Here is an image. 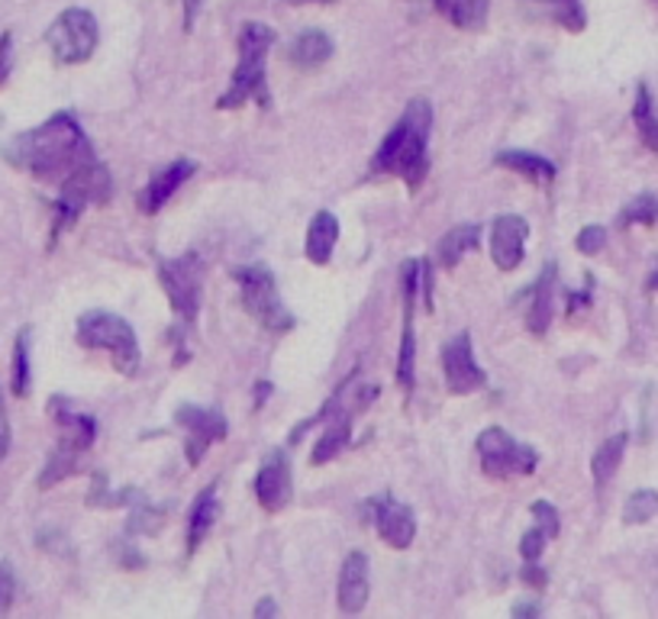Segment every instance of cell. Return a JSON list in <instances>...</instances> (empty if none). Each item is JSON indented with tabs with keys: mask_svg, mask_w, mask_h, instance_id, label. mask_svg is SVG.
Listing matches in <instances>:
<instances>
[{
	"mask_svg": "<svg viewBox=\"0 0 658 619\" xmlns=\"http://www.w3.org/2000/svg\"><path fill=\"white\" fill-rule=\"evenodd\" d=\"M529 223L516 213H504L491 223V259L501 272H513L523 262L526 252Z\"/></svg>",
	"mask_w": 658,
	"mask_h": 619,
	"instance_id": "cell-16",
	"label": "cell"
},
{
	"mask_svg": "<svg viewBox=\"0 0 658 619\" xmlns=\"http://www.w3.org/2000/svg\"><path fill=\"white\" fill-rule=\"evenodd\" d=\"M165 513H168V507H155L146 493H143V497L133 503V516H130V523H127V533H130V536H136V533L155 536V533L165 526Z\"/></svg>",
	"mask_w": 658,
	"mask_h": 619,
	"instance_id": "cell-29",
	"label": "cell"
},
{
	"mask_svg": "<svg viewBox=\"0 0 658 619\" xmlns=\"http://www.w3.org/2000/svg\"><path fill=\"white\" fill-rule=\"evenodd\" d=\"M501 168H511L516 175L529 178V181H539V184H549L555 178V165L546 158V155H536V152H523V148H507L494 158Z\"/></svg>",
	"mask_w": 658,
	"mask_h": 619,
	"instance_id": "cell-24",
	"label": "cell"
},
{
	"mask_svg": "<svg viewBox=\"0 0 658 619\" xmlns=\"http://www.w3.org/2000/svg\"><path fill=\"white\" fill-rule=\"evenodd\" d=\"M430 133H433V107L423 97H417L407 104L394 130L378 145L371 171L394 175L404 184H410V191H417L430 171Z\"/></svg>",
	"mask_w": 658,
	"mask_h": 619,
	"instance_id": "cell-2",
	"label": "cell"
},
{
	"mask_svg": "<svg viewBox=\"0 0 658 619\" xmlns=\"http://www.w3.org/2000/svg\"><path fill=\"white\" fill-rule=\"evenodd\" d=\"M175 422L188 429V442H184V452H188V462L191 465H201V459L207 455V449L214 442H223L226 432H229V422L226 416L214 407H178L175 410Z\"/></svg>",
	"mask_w": 658,
	"mask_h": 619,
	"instance_id": "cell-13",
	"label": "cell"
},
{
	"mask_svg": "<svg viewBox=\"0 0 658 619\" xmlns=\"http://www.w3.org/2000/svg\"><path fill=\"white\" fill-rule=\"evenodd\" d=\"M404 281V333H400V352H397V384L404 394L417 384V336H414V313H417V290H420V262H407L400 269Z\"/></svg>",
	"mask_w": 658,
	"mask_h": 619,
	"instance_id": "cell-11",
	"label": "cell"
},
{
	"mask_svg": "<svg viewBox=\"0 0 658 619\" xmlns=\"http://www.w3.org/2000/svg\"><path fill=\"white\" fill-rule=\"evenodd\" d=\"M587 303H590V287H585L582 294H569V313H572V317L582 313Z\"/></svg>",
	"mask_w": 658,
	"mask_h": 619,
	"instance_id": "cell-41",
	"label": "cell"
},
{
	"mask_svg": "<svg viewBox=\"0 0 658 619\" xmlns=\"http://www.w3.org/2000/svg\"><path fill=\"white\" fill-rule=\"evenodd\" d=\"M10 49H13V36L3 33V36H0V84H3V78L10 74Z\"/></svg>",
	"mask_w": 658,
	"mask_h": 619,
	"instance_id": "cell-40",
	"label": "cell"
},
{
	"mask_svg": "<svg viewBox=\"0 0 658 619\" xmlns=\"http://www.w3.org/2000/svg\"><path fill=\"white\" fill-rule=\"evenodd\" d=\"M442 371H445L448 391L458 394V397L475 394V391H481L488 384V371L475 361L468 333H458V336H452L448 343L442 345Z\"/></svg>",
	"mask_w": 658,
	"mask_h": 619,
	"instance_id": "cell-12",
	"label": "cell"
},
{
	"mask_svg": "<svg viewBox=\"0 0 658 619\" xmlns=\"http://www.w3.org/2000/svg\"><path fill=\"white\" fill-rule=\"evenodd\" d=\"M232 277L239 281V294H242V307H246V313H249L262 330H268V333H275V336L291 333L294 330L291 310L282 303L275 275H272L265 265H246V269H236Z\"/></svg>",
	"mask_w": 658,
	"mask_h": 619,
	"instance_id": "cell-7",
	"label": "cell"
},
{
	"mask_svg": "<svg viewBox=\"0 0 658 619\" xmlns=\"http://www.w3.org/2000/svg\"><path fill=\"white\" fill-rule=\"evenodd\" d=\"M275 46V29L265 23H242L236 49H239V62L232 71V81L226 87V94L217 100V110H239L242 104L255 100L259 107H272V94H268V78H265V62H268V49Z\"/></svg>",
	"mask_w": 658,
	"mask_h": 619,
	"instance_id": "cell-4",
	"label": "cell"
},
{
	"mask_svg": "<svg viewBox=\"0 0 658 619\" xmlns=\"http://www.w3.org/2000/svg\"><path fill=\"white\" fill-rule=\"evenodd\" d=\"M294 7H300V3H330V0H288Z\"/></svg>",
	"mask_w": 658,
	"mask_h": 619,
	"instance_id": "cell-46",
	"label": "cell"
},
{
	"mask_svg": "<svg viewBox=\"0 0 658 619\" xmlns=\"http://www.w3.org/2000/svg\"><path fill=\"white\" fill-rule=\"evenodd\" d=\"M546 571L539 568V561H526V568H523V584L526 587H533V591H542L546 587Z\"/></svg>",
	"mask_w": 658,
	"mask_h": 619,
	"instance_id": "cell-38",
	"label": "cell"
},
{
	"mask_svg": "<svg viewBox=\"0 0 658 619\" xmlns=\"http://www.w3.org/2000/svg\"><path fill=\"white\" fill-rule=\"evenodd\" d=\"M110 198H113V178H110L107 165H100L97 158L87 162V165H81L77 171H72L62 181V194L52 204V213H56V219H52V239H59L62 229L72 226L84 206H104L110 204Z\"/></svg>",
	"mask_w": 658,
	"mask_h": 619,
	"instance_id": "cell-6",
	"label": "cell"
},
{
	"mask_svg": "<svg viewBox=\"0 0 658 619\" xmlns=\"http://www.w3.org/2000/svg\"><path fill=\"white\" fill-rule=\"evenodd\" d=\"M219 516V503H217V481L207 484L201 490V497L194 500V510H191V520H188V555L201 549V543L207 539V533L214 529Z\"/></svg>",
	"mask_w": 658,
	"mask_h": 619,
	"instance_id": "cell-23",
	"label": "cell"
},
{
	"mask_svg": "<svg viewBox=\"0 0 658 619\" xmlns=\"http://www.w3.org/2000/svg\"><path fill=\"white\" fill-rule=\"evenodd\" d=\"M649 290H658V275L649 277Z\"/></svg>",
	"mask_w": 658,
	"mask_h": 619,
	"instance_id": "cell-47",
	"label": "cell"
},
{
	"mask_svg": "<svg viewBox=\"0 0 658 619\" xmlns=\"http://www.w3.org/2000/svg\"><path fill=\"white\" fill-rule=\"evenodd\" d=\"M275 614H278V607H275V604H272V600H262V604H259V607H255V617H259V619L275 617Z\"/></svg>",
	"mask_w": 658,
	"mask_h": 619,
	"instance_id": "cell-43",
	"label": "cell"
},
{
	"mask_svg": "<svg viewBox=\"0 0 658 619\" xmlns=\"http://www.w3.org/2000/svg\"><path fill=\"white\" fill-rule=\"evenodd\" d=\"M656 513H658V490L643 487V490H636V493L626 500V507H623V523H626V526H643V523H649Z\"/></svg>",
	"mask_w": 658,
	"mask_h": 619,
	"instance_id": "cell-31",
	"label": "cell"
},
{
	"mask_svg": "<svg viewBox=\"0 0 658 619\" xmlns=\"http://www.w3.org/2000/svg\"><path fill=\"white\" fill-rule=\"evenodd\" d=\"M3 158L36 181H65L81 165L94 162V145L72 114H56L43 127L26 130L3 145Z\"/></svg>",
	"mask_w": 658,
	"mask_h": 619,
	"instance_id": "cell-1",
	"label": "cell"
},
{
	"mask_svg": "<svg viewBox=\"0 0 658 619\" xmlns=\"http://www.w3.org/2000/svg\"><path fill=\"white\" fill-rule=\"evenodd\" d=\"M87 452V445L84 442H77L72 436H59V445L52 449V455L46 459V468H43V475H39V490H49V487H56V484H62L65 478H72L81 472V455Z\"/></svg>",
	"mask_w": 658,
	"mask_h": 619,
	"instance_id": "cell-20",
	"label": "cell"
},
{
	"mask_svg": "<svg viewBox=\"0 0 658 619\" xmlns=\"http://www.w3.org/2000/svg\"><path fill=\"white\" fill-rule=\"evenodd\" d=\"M198 171V165L191 162V158H178V162H171L165 171H158L152 181H148L146 188L140 191V198H136V206H140V213H158L161 206L168 204L171 198H175V191L191 178Z\"/></svg>",
	"mask_w": 658,
	"mask_h": 619,
	"instance_id": "cell-17",
	"label": "cell"
},
{
	"mask_svg": "<svg viewBox=\"0 0 658 619\" xmlns=\"http://www.w3.org/2000/svg\"><path fill=\"white\" fill-rule=\"evenodd\" d=\"M529 510H533V523H539V526H542V529H546L552 539L562 533V516H559V510H555L549 500H536Z\"/></svg>",
	"mask_w": 658,
	"mask_h": 619,
	"instance_id": "cell-35",
	"label": "cell"
},
{
	"mask_svg": "<svg viewBox=\"0 0 658 619\" xmlns=\"http://www.w3.org/2000/svg\"><path fill=\"white\" fill-rule=\"evenodd\" d=\"M255 500L265 513H278L291 503L294 481H291V462L282 449L268 452V459L262 462L259 475H255Z\"/></svg>",
	"mask_w": 658,
	"mask_h": 619,
	"instance_id": "cell-15",
	"label": "cell"
},
{
	"mask_svg": "<svg viewBox=\"0 0 658 619\" xmlns=\"http://www.w3.org/2000/svg\"><path fill=\"white\" fill-rule=\"evenodd\" d=\"M633 120H636V130H639V139L646 142V148L658 152V114L656 104H653V94H649L646 84H639V91H636Z\"/></svg>",
	"mask_w": 658,
	"mask_h": 619,
	"instance_id": "cell-28",
	"label": "cell"
},
{
	"mask_svg": "<svg viewBox=\"0 0 658 619\" xmlns=\"http://www.w3.org/2000/svg\"><path fill=\"white\" fill-rule=\"evenodd\" d=\"M330 56H333V39L323 29H303V33H297L291 49H288L291 66L300 71L320 69L323 62H330Z\"/></svg>",
	"mask_w": 658,
	"mask_h": 619,
	"instance_id": "cell-22",
	"label": "cell"
},
{
	"mask_svg": "<svg viewBox=\"0 0 658 619\" xmlns=\"http://www.w3.org/2000/svg\"><path fill=\"white\" fill-rule=\"evenodd\" d=\"M368 555L366 551H352L343 561L339 571V610L343 614H362L368 604V591H371V574H368Z\"/></svg>",
	"mask_w": 658,
	"mask_h": 619,
	"instance_id": "cell-18",
	"label": "cell"
},
{
	"mask_svg": "<svg viewBox=\"0 0 658 619\" xmlns=\"http://www.w3.org/2000/svg\"><path fill=\"white\" fill-rule=\"evenodd\" d=\"M555 10V20L569 29V33H582L587 26V13L582 0H549Z\"/></svg>",
	"mask_w": 658,
	"mask_h": 619,
	"instance_id": "cell-33",
	"label": "cell"
},
{
	"mask_svg": "<svg viewBox=\"0 0 658 619\" xmlns=\"http://www.w3.org/2000/svg\"><path fill=\"white\" fill-rule=\"evenodd\" d=\"M626 442H630V436H626V432H617V436H610V439L594 452V459H590V475H594V484H597V487H607V484L613 481V475L620 472L623 455H626Z\"/></svg>",
	"mask_w": 658,
	"mask_h": 619,
	"instance_id": "cell-26",
	"label": "cell"
},
{
	"mask_svg": "<svg viewBox=\"0 0 658 619\" xmlns=\"http://www.w3.org/2000/svg\"><path fill=\"white\" fill-rule=\"evenodd\" d=\"M336 242H339V216L330 210H320L307 226V242H303L307 259L313 265H326L336 252Z\"/></svg>",
	"mask_w": 658,
	"mask_h": 619,
	"instance_id": "cell-21",
	"label": "cell"
},
{
	"mask_svg": "<svg viewBox=\"0 0 658 619\" xmlns=\"http://www.w3.org/2000/svg\"><path fill=\"white\" fill-rule=\"evenodd\" d=\"M555 284H559V269L555 262H549L542 269V275L533 287V303H529V313H526V326L533 336H546L549 326H552V317H555Z\"/></svg>",
	"mask_w": 658,
	"mask_h": 619,
	"instance_id": "cell-19",
	"label": "cell"
},
{
	"mask_svg": "<svg viewBox=\"0 0 658 619\" xmlns=\"http://www.w3.org/2000/svg\"><path fill=\"white\" fill-rule=\"evenodd\" d=\"M268 394H272V384H268V381H262V384H259V401H255V407H262Z\"/></svg>",
	"mask_w": 658,
	"mask_h": 619,
	"instance_id": "cell-45",
	"label": "cell"
},
{
	"mask_svg": "<svg viewBox=\"0 0 658 619\" xmlns=\"http://www.w3.org/2000/svg\"><path fill=\"white\" fill-rule=\"evenodd\" d=\"M16 600V574L10 561H0V614H7Z\"/></svg>",
	"mask_w": 658,
	"mask_h": 619,
	"instance_id": "cell-37",
	"label": "cell"
},
{
	"mask_svg": "<svg viewBox=\"0 0 658 619\" xmlns=\"http://www.w3.org/2000/svg\"><path fill=\"white\" fill-rule=\"evenodd\" d=\"M204 7V0H184V29L191 33L194 29V20H198V10Z\"/></svg>",
	"mask_w": 658,
	"mask_h": 619,
	"instance_id": "cell-42",
	"label": "cell"
},
{
	"mask_svg": "<svg viewBox=\"0 0 658 619\" xmlns=\"http://www.w3.org/2000/svg\"><path fill=\"white\" fill-rule=\"evenodd\" d=\"M368 510H371L378 536L391 549H407L417 539V516H414V510L404 507V503H397L391 493H381V497L368 500Z\"/></svg>",
	"mask_w": 658,
	"mask_h": 619,
	"instance_id": "cell-14",
	"label": "cell"
},
{
	"mask_svg": "<svg viewBox=\"0 0 658 619\" xmlns=\"http://www.w3.org/2000/svg\"><path fill=\"white\" fill-rule=\"evenodd\" d=\"M29 330H20L16 333V343H13V371H10V391L16 397H26L29 394Z\"/></svg>",
	"mask_w": 658,
	"mask_h": 619,
	"instance_id": "cell-30",
	"label": "cell"
},
{
	"mask_svg": "<svg viewBox=\"0 0 658 619\" xmlns=\"http://www.w3.org/2000/svg\"><path fill=\"white\" fill-rule=\"evenodd\" d=\"M158 281L168 294L171 310L191 326L201 310V281H204V259L198 252H184L181 259L161 262L158 265Z\"/></svg>",
	"mask_w": 658,
	"mask_h": 619,
	"instance_id": "cell-10",
	"label": "cell"
},
{
	"mask_svg": "<svg viewBox=\"0 0 658 619\" xmlns=\"http://www.w3.org/2000/svg\"><path fill=\"white\" fill-rule=\"evenodd\" d=\"M658 219V198L643 194L620 213V226H653Z\"/></svg>",
	"mask_w": 658,
	"mask_h": 619,
	"instance_id": "cell-32",
	"label": "cell"
},
{
	"mask_svg": "<svg viewBox=\"0 0 658 619\" xmlns=\"http://www.w3.org/2000/svg\"><path fill=\"white\" fill-rule=\"evenodd\" d=\"M10 452V416H7V404H3V391H0V462Z\"/></svg>",
	"mask_w": 658,
	"mask_h": 619,
	"instance_id": "cell-39",
	"label": "cell"
},
{
	"mask_svg": "<svg viewBox=\"0 0 658 619\" xmlns=\"http://www.w3.org/2000/svg\"><path fill=\"white\" fill-rule=\"evenodd\" d=\"M478 239H481V229L475 223H462V226L448 229L436 246L439 265L442 269H455L465 259V252H471L478 246Z\"/></svg>",
	"mask_w": 658,
	"mask_h": 619,
	"instance_id": "cell-25",
	"label": "cell"
},
{
	"mask_svg": "<svg viewBox=\"0 0 658 619\" xmlns=\"http://www.w3.org/2000/svg\"><path fill=\"white\" fill-rule=\"evenodd\" d=\"M100 43V29L91 10L69 7L56 16V23L46 29V46L52 49V59L59 66H81L94 56Z\"/></svg>",
	"mask_w": 658,
	"mask_h": 619,
	"instance_id": "cell-9",
	"label": "cell"
},
{
	"mask_svg": "<svg viewBox=\"0 0 658 619\" xmlns=\"http://www.w3.org/2000/svg\"><path fill=\"white\" fill-rule=\"evenodd\" d=\"M603 246H607V229H603V226H585V229L578 233V239H575V249H578L582 255H597Z\"/></svg>",
	"mask_w": 658,
	"mask_h": 619,
	"instance_id": "cell-36",
	"label": "cell"
},
{
	"mask_svg": "<svg viewBox=\"0 0 658 619\" xmlns=\"http://www.w3.org/2000/svg\"><path fill=\"white\" fill-rule=\"evenodd\" d=\"M549 543H552V536H549L539 523H533V529L519 539V555H523L526 561H539Z\"/></svg>",
	"mask_w": 658,
	"mask_h": 619,
	"instance_id": "cell-34",
	"label": "cell"
},
{
	"mask_svg": "<svg viewBox=\"0 0 658 619\" xmlns=\"http://www.w3.org/2000/svg\"><path fill=\"white\" fill-rule=\"evenodd\" d=\"M378 394H381L378 384H359V371H352V374L333 391V397L323 404V410L294 429L291 442H297L300 432H307V429H313L316 422H323V432H320V439H316V445H313V452H310V465H326V462H333V459H336L343 449H349V442H352V419L366 410Z\"/></svg>",
	"mask_w": 658,
	"mask_h": 619,
	"instance_id": "cell-3",
	"label": "cell"
},
{
	"mask_svg": "<svg viewBox=\"0 0 658 619\" xmlns=\"http://www.w3.org/2000/svg\"><path fill=\"white\" fill-rule=\"evenodd\" d=\"M513 614H516V617H526V614L533 617V614H539V607H536V604H519V607H513Z\"/></svg>",
	"mask_w": 658,
	"mask_h": 619,
	"instance_id": "cell-44",
	"label": "cell"
},
{
	"mask_svg": "<svg viewBox=\"0 0 658 619\" xmlns=\"http://www.w3.org/2000/svg\"><path fill=\"white\" fill-rule=\"evenodd\" d=\"M433 7L458 29H481L491 0H433Z\"/></svg>",
	"mask_w": 658,
	"mask_h": 619,
	"instance_id": "cell-27",
	"label": "cell"
},
{
	"mask_svg": "<svg viewBox=\"0 0 658 619\" xmlns=\"http://www.w3.org/2000/svg\"><path fill=\"white\" fill-rule=\"evenodd\" d=\"M478 459H481V472L491 481H513V478H526L536 472L539 465V452L533 445L516 442L507 429L501 426H488L478 436Z\"/></svg>",
	"mask_w": 658,
	"mask_h": 619,
	"instance_id": "cell-8",
	"label": "cell"
},
{
	"mask_svg": "<svg viewBox=\"0 0 658 619\" xmlns=\"http://www.w3.org/2000/svg\"><path fill=\"white\" fill-rule=\"evenodd\" d=\"M77 343L84 348H97V352H110L113 368L123 378H136L140 374V340L130 320L110 313V310H87L77 320Z\"/></svg>",
	"mask_w": 658,
	"mask_h": 619,
	"instance_id": "cell-5",
	"label": "cell"
}]
</instances>
